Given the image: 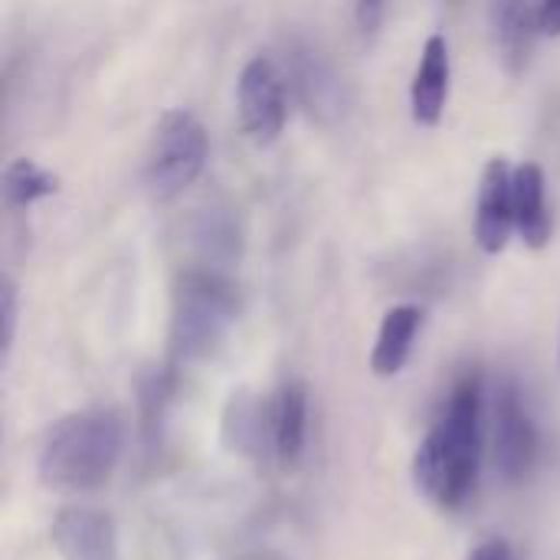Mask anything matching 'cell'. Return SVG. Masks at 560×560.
Here are the masks:
<instances>
[{
    "label": "cell",
    "mask_w": 560,
    "mask_h": 560,
    "mask_svg": "<svg viewBox=\"0 0 560 560\" xmlns=\"http://www.w3.org/2000/svg\"><path fill=\"white\" fill-rule=\"evenodd\" d=\"M482 456V384L466 374L443 410V417L423 436L413 456L417 492L443 512H456L469 502Z\"/></svg>",
    "instance_id": "cell-1"
},
{
    "label": "cell",
    "mask_w": 560,
    "mask_h": 560,
    "mask_svg": "<svg viewBox=\"0 0 560 560\" xmlns=\"http://www.w3.org/2000/svg\"><path fill=\"white\" fill-rule=\"evenodd\" d=\"M125 430L115 410H79L62 417L39 450V482L52 492L79 495L108 482L121 456Z\"/></svg>",
    "instance_id": "cell-2"
},
{
    "label": "cell",
    "mask_w": 560,
    "mask_h": 560,
    "mask_svg": "<svg viewBox=\"0 0 560 560\" xmlns=\"http://www.w3.org/2000/svg\"><path fill=\"white\" fill-rule=\"evenodd\" d=\"M233 322L236 299L226 279L207 269H190L177 279L171 302V351L180 364L213 354Z\"/></svg>",
    "instance_id": "cell-3"
},
{
    "label": "cell",
    "mask_w": 560,
    "mask_h": 560,
    "mask_svg": "<svg viewBox=\"0 0 560 560\" xmlns=\"http://www.w3.org/2000/svg\"><path fill=\"white\" fill-rule=\"evenodd\" d=\"M207 161V131L197 115L187 108H167L144 154V190L154 203H171L180 197L203 171Z\"/></svg>",
    "instance_id": "cell-4"
},
{
    "label": "cell",
    "mask_w": 560,
    "mask_h": 560,
    "mask_svg": "<svg viewBox=\"0 0 560 560\" xmlns=\"http://www.w3.org/2000/svg\"><path fill=\"white\" fill-rule=\"evenodd\" d=\"M236 105H240V121L243 131L253 144L269 148L279 141L282 128H285V82L279 66L269 56H253L243 72H240V85H236Z\"/></svg>",
    "instance_id": "cell-5"
},
{
    "label": "cell",
    "mask_w": 560,
    "mask_h": 560,
    "mask_svg": "<svg viewBox=\"0 0 560 560\" xmlns=\"http://www.w3.org/2000/svg\"><path fill=\"white\" fill-rule=\"evenodd\" d=\"M495 466L505 482H522L538 456V433L532 423V413L522 400V390L515 381L499 384L495 390Z\"/></svg>",
    "instance_id": "cell-6"
},
{
    "label": "cell",
    "mask_w": 560,
    "mask_h": 560,
    "mask_svg": "<svg viewBox=\"0 0 560 560\" xmlns=\"http://www.w3.org/2000/svg\"><path fill=\"white\" fill-rule=\"evenodd\" d=\"M49 538L62 560H118L112 515L85 505H66L49 525Z\"/></svg>",
    "instance_id": "cell-7"
},
{
    "label": "cell",
    "mask_w": 560,
    "mask_h": 560,
    "mask_svg": "<svg viewBox=\"0 0 560 560\" xmlns=\"http://www.w3.org/2000/svg\"><path fill=\"white\" fill-rule=\"evenodd\" d=\"M512 167L505 158H492L482 167L479 180V207H476V243L482 253L499 256L515 230V203H512Z\"/></svg>",
    "instance_id": "cell-8"
},
{
    "label": "cell",
    "mask_w": 560,
    "mask_h": 560,
    "mask_svg": "<svg viewBox=\"0 0 560 560\" xmlns=\"http://www.w3.org/2000/svg\"><path fill=\"white\" fill-rule=\"evenodd\" d=\"M450 98V46L446 36L433 33L423 43L413 82H410V112L423 128H436Z\"/></svg>",
    "instance_id": "cell-9"
},
{
    "label": "cell",
    "mask_w": 560,
    "mask_h": 560,
    "mask_svg": "<svg viewBox=\"0 0 560 560\" xmlns=\"http://www.w3.org/2000/svg\"><path fill=\"white\" fill-rule=\"evenodd\" d=\"M489 16H492V33H495V46H499L505 72L522 75L532 62L535 39L541 33L538 7L522 3V0H502V3H492Z\"/></svg>",
    "instance_id": "cell-10"
},
{
    "label": "cell",
    "mask_w": 560,
    "mask_h": 560,
    "mask_svg": "<svg viewBox=\"0 0 560 560\" xmlns=\"http://www.w3.org/2000/svg\"><path fill=\"white\" fill-rule=\"evenodd\" d=\"M512 203L515 230L528 249H545L551 243V213L545 200V171L535 161H525L512 174Z\"/></svg>",
    "instance_id": "cell-11"
},
{
    "label": "cell",
    "mask_w": 560,
    "mask_h": 560,
    "mask_svg": "<svg viewBox=\"0 0 560 560\" xmlns=\"http://www.w3.org/2000/svg\"><path fill=\"white\" fill-rule=\"evenodd\" d=\"M308 430V387L302 381H285L272 404V453L282 469H295L305 453Z\"/></svg>",
    "instance_id": "cell-12"
},
{
    "label": "cell",
    "mask_w": 560,
    "mask_h": 560,
    "mask_svg": "<svg viewBox=\"0 0 560 560\" xmlns=\"http://www.w3.org/2000/svg\"><path fill=\"white\" fill-rule=\"evenodd\" d=\"M420 325H423V312L417 305H394L384 312L381 328H377V341L371 351V371L377 377H394L404 371Z\"/></svg>",
    "instance_id": "cell-13"
},
{
    "label": "cell",
    "mask_w": 560,
    "mask_h": 560,
    "mask_svg": "<svg viewBox=\"0 0 560 560\" xmlns=\"http://www.w3.org/2000/svg\"><path fill=\"white\" fill-rule=\"evenodd\" d=\"M266 420H272V410L266 413V407L249 390H233L226 413H223L226 450H233L240 456H259L266 446V436L272 443V427H266Z\"/></svg>",
    "instance_id": "cell-14"
},
{
    "label": "cell",
    "mask_w": 560,
    "mask_h": 560,
    "mask_svg": "<svg viewBox=\"0 0 560 560\" xmlns=\"http://www.w3.org/2000/svg\"><path fill=\"white\" fill-rule=\"evenodd\" d=\"M292 82L302 95V102L308 105L312 115L318 118H328V112H341L345 108V95H341V79L312 52V49H302L292 56Z\"/></svg>",
    "instance_id": "cell-15"
},
{
    "label": "cell",
    "mask_w": 560,
    "mask_h": 560,
    "mask_svg": "<svg viewBox=\"0 0 560 560\" xmlns=\"http://www.w3.org/2000/svg\"><path fill=\"white\" fill-rule=\"evenodd\" d=\"M59 190V177L30 158H13L3 167V200L7 207H30Z\"/></svg>",
    "instance_id": "cell-16"
},
{
    "label": "cell",
    "mask_w": 560,
    "mask_h": 560,
    "mask_svg": "<svg viewBox=\"0 0 560 560\" xmlns=\"http://www.w3.org/2000/svg\"><path fill=\"white\" fill-rule=\"evenodd\" d=\"M16 322H20V292H16V282L10 276H3L0 279V354H3V361L13 351Z\"/></svg>",
    "instance_id": "cell-17"
},
{
    "label": "cell",
    "mask_w": 560,
    "mask_h": 560,
    "mask_svg": "<svg viewBox=\"0 0 560 560\" xmlns=\"http://www.w3.org/2000/svg\"><path fill=\"white\" fill-rule=\"evenodd\" d=\"M354 20H358V30L364 36H374L381 30V20H384V3H374V0H361L354 7Z\"/></svg>",
    "instance_id": "cell-18"
},
{
    "label": "cell",
    "mask_w": 560,
    "mask_h": 560,
    "mask_svg": "<svg viewBox=\"0 0 560 560\" xmlns=\"http://www.w3.org/2000/svg\"><path fill=\"white\" fill-rule=\"evenodd\" d=\"M466 560H512V545L505 538H489V541L476 545Z\"/></svg>",
    "instance_id": "cell-19"
},
{
    "label": "cell",
    "mask_w": 560,
    "mask_h": 560,
    "mask_svg": "<svg viewBox=\"0 0 560 560\" xmlns=\"http://www.w3.org/2000/svg\"><path fill=\"white\" fill-rule=\"evenodd\" d=\"M538 30L541 36H560V0H548L538 7Z\"/></svg>",
    "instance_id": "cell-20"
}]
</instances>
